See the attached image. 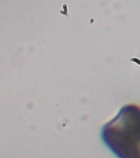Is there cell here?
<instances>
[{
    "label": "cell",
    "mask_w": 140,
    "mask_h": 158,
    "mask_svg": "<svg viewBox=\"0 0 140 158\" xmlns=\"http://www.w3.org/2000/svg\"><path fill=\"white\" fill-rule=\"evenodd\" d=\"M106 146L118 158H140V108L127 105L101 130Z\"/></svg>",
    "instance_id": "1"
}]
</instances>
